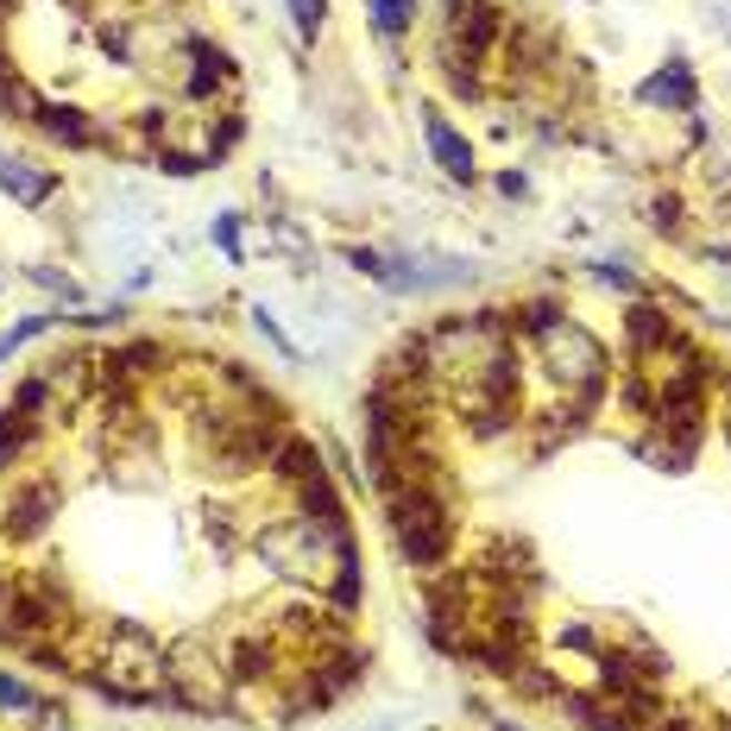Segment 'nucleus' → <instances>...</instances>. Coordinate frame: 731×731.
I'll return each mask as SVG.
<instances>
[{"label": "nucleus", "instance_id": "nucleus-13", "mask_svg": "<svg viewBox=\"0 0 731 731\" xmlns=\"http://www.w3.org/2000/svg\"><path fill=\"white\" fill-rule=\"evenodd\" d=\"M58 322V316H26L20 328H7V334H0V360H7V353H13V347H26L32 341V334H44V328Z\"/></svg>", "mask_w": 731, "mask_h": 731}, {"label": "nucleus", "instance_id": "nucleus-6", "mask_svg": "<svg viewBox=\"0 0 731 731\" xmlns=\"http://www.w3.org/2000/svg\"><path fill=\"white\" fill-rule=\"evenodd\" d=\"M32 127H39V133H51L58 146H96V127L82 120V108H58V101H39V108H32Z\"/></svg>", "mask_w": 731, "mask_h": 731}, {"label": "nucleus", "instance_id": "nucleus-8", "mask_svg": "<svg viewBox=\"0 0 731 731\" xmlns=\"http://www.w3.org/2000/svg\"><path fill=\"white\" fill-rule=\"evenodd\" d=\"M32 108H39V96L20 82V70H13V63L0 58V114H7V120H32Z\"/></svg>", "mask_w": 731, "mask_h": 731}, {"label": "nucleus", "instance_id": "nucleus-14", "mask_svg": "<svg viewBox=\"0 0 731 731\" xmlns=\"http://www.w3.org/2000/svg\"><path fill=\"white\" fill-rule=\"evenodd\" d=\"M214 240H221V252L240 266V221H233V214H221V221H214Z\"/></svg>", "mask_w": 731, "mask_h": 731}, {"label": "nucleus", "instance_id": "nucleus-10", "mask_svg": "<svg viewBox=\"0 0 731 731\" xmlns=\"http://www.w3.org/2000/svg\"><path fill=\"white\" fill-rule=\"evenodd\" d=\"M631 341H637V353H650V347H669V341H674L669 316H662V309H631Z\"/></svg>", "mask_w": 731, "mask_h": 731}, {"label": "nucleus", "instance_id": "nucleus-1", "mask_svg": "<svg viewBox=\"0 0 731 731\" xmlns=\"http://www.w3.org/2000/svg\"><path fill=\"white\" fill-rule=\"evenodd\" d=\"M523 328L537 334V353H542V366H549V379H561L568 391H587V398L605 385V347L580 322H568L555 309H530Z\"/></svg>", "mask_w": 731, "mask_h": 731}, {"label": "nucleus", "instance_id": "nucleus-4", "mask_svg": "<svg viewBox=\"0 0 731 731\" xmlns=\"http://www.w3.org/2000/svg\"><path fill=\"white\" fill-rule=\"evenodd\" d=\"M0 190L13 196L20 209H44V202L58 196V171H32L26 158H7V152H0Z\"/></svg>", "mask_w": 731, "mask_h": 731}, {"label": "nucleus", "instance_id": "nucleus-12", "mask_svg": "<svg viewBox=\"0 0 731 731\" xmlns=\"http://www.w3.org/2000/svg\"><path fill=\"white\" fill-rule=\"evenodd\" d=\"M284 7H290V20H297V32H303V39H316V32H322L328 0H284Z\"/></svg>", "mask_w": 731, "mask_h": 731}, {"label": "nucleus", "instance_id": "nucleus-7", "mask_svg": "<svg viewBox=\"0 0 731 731\" xmlns=\"http://www.w3.org/2000/svg\"><path fill=\"white\" fill-rule=\"evenodd\" d=\"M366 13H372V26H379L385 39H398V32H410V26H417L423 0H366Z\"/></svg>", "mask_w": 731, "mask_h": 731}, {"label": "nucleus", "instance_id": "nucleus-2", "mask_svg": "<svg viewBox=\"0 0 731 731\" xmlns=\"http://www.w3.org/2000/svg\"><path fill=\"white\" fill-rule=\"evenodd\" d=\"M391 499V537L404 549L410 568H442L448 549H454V518H448V504L429 492L423 480H404L385 492Z\"/></svg>", "mask_w": 731, "mask_h": 731}, {"label": "nucleus", "instance_id": "nucleus-5", "mask_svg": "<svg viewBox=\"0 0 731 731\" xmlns=\"http://www.w3.org/2000/svg\"><path fill=\"white\" fill-rule=\"evenodd\" d=\"M51 511H58V485H26L20 499L7 504V537H39L44 523H51Z\"/></svg>", "mask_w": 731, "mask_h": 731}, {"label": "nucleus", "instance_id": "nucleus-11", "mask_svg": "<svg viewBox=\"0 0 731 731\" xmlns=\"http://www.w3.org/2000/svg\"><path fill=\"white\" fill-rule=\"evenodd\" d=\"M0 707H13V712H44V719H51V707H44V700L26 688V681H13V674H0Z\"/></svg>", "mask_w": 731, "mask_h": 731}, {"label": "nucleus", "instance_id": "nucleus-3", "mask_svg": "<svg viewBox=\"0 0 731 731\" xmlns=\"http://www.w3.org/2000/svg\"><path fill=\"white\" fill-rule=\"evenodd\" d=\"M423 139H429V152H435V164H442L454 183H473V146H467L435 108H423Z\"/></svg>", "mask_w": 731, "mask_h": 731}, {"label": "nucleus", "instance_id": "nucleus-9", "mask_svg": "<svg viewBox=\"0 0 731 731\" xmlns=\"http://www.w3.org/2000/svg\"><path fill=\"white\" fill-rule=\"evenodd\" d=\"M643 101H674V108H693V77L674 63V70H662V77L643 82Z\"/></svg>", "mask_w": 731, "mask_h": 731}]
</instances>
